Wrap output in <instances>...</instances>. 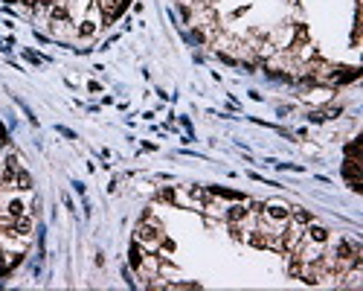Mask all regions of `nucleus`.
Listing matches in <instances>:
<instances>
[{
	"mask_svg": "<svg viewBox=\"0 0 363 291\" xmlns=\"http://www.w3.org/2000/svg\"><path fill=\"white\" fill-rule=\"evenodd\" d=\"M143 245L134 239V245H131V250H128V262H131V268H143Z\"/></svg>",
	"mask_w": 363,
	"mask_h": 291,
	"instance_id": "4",
	"label": "nucleus"
},
{
	"mask_svg": "<svg viewBox=\"0 0 363 291\" xmlns=\"http://www.w3.org/2000/svg\"><path fill=\"white\" fill-rule=\"evenodd\" d=\"M247 213H250V210H247V207H244V204H233V207H230V210H227V222H244V219H247Z\"/></svg>",
	"mask_w": 363,
	"mask_h": 291,
	"instance_id": "5",
	"label": "nucleus"
},
{
	"mask_svg": "<svg viewBox=\"0 0 363 291\" xmlns=\"http://www.w3.org/2000/svg\"><path fill=\"white\" fill-rule=\"evenodd\" d=\"M0 172H3V160H0Z\"/></svg>",
	"mask_w": 363,
	"mask_h": 291,
	"instance_id": "17",
	"label": "nucleus"
},
{
	"mask_svg": "<svg viewBox=\"0 0 363 291\" xmlns=\"http://www.w3.org/2000/svg\"><path fill=\"white\" fill-rule=\"evenodd\" d=\"M137 242H140V245H149V247H154L157 245V242H160V227H157V224H140V227H137Z\"/></svg>",
	"mask_w": 363,
	"mask_h": 291,
	"instance_id": "1",
	"label": "nucleus"
},
{
	"mask_svg": "<svg viewBox=\"0 0 363 291\" xmlns=\"http://www.w3.org/2000/svg\"><path fill=\"white\" fill-rule=\"evenodd\" d=\"M209 195H218V198H230V201H244L241 192H233V189H221V186H212Z\"/></svg>",
	"mask_w": 363,
	"mask_h": 291,
	"instance_id": "7",
	"label": "nucleus"
},
{
	"mask_svg": "<svg viewBox=\"0 0 363 291\" xmlns=\"http://www.w3.org/2000/svg\"><path fill=\"white\" fill-rule=\"evenodd\" d=\"M264 216H267L270 222H279V224L291 222V210H288L285 204H267V207H264Z\"/></svg>",
	"mask_w": 363,
	"mask_h": 291,
	"instance_id": "2",
	"label": "nucleus"
},
{
	"mask_svg": "<svg viewBox=\"0 0 363 291\" xmlns=\"http://www.w3.org/2000/svg\"><path fill=\"white\" fill-rule=\"evenodd\" d=\"M23 6H32V9H35V6H38V0H21Z\"/></svg>",
	"mask_w": 363,
	"mask_h": 291,
	"instance_id": "16",
	"label": "nucleus"
},
{
	"mask_svg": "<svg viewBox=\"0 0 363 291\" xmlns=\"http://www.w3.org/2000/svg\"><path fill=\"white\" fill-rule=\"evenodd\" d=\"M163 198H166V201H174L177 195H174V189H163Z\"/></svg>",
	"mask_w": 363,
	"mask_h": 291,
	"instance_id": "15",
	"label": "nucleus"
},
{
	"mask_svg": "<svg viewBox=\"0 0 363 291\" xmlns=\"http://www.w3.org/2000/svg\"><path fill=\"white\" fill-rule=\"evenodd\" d=\"M291 219H294L297 224H311V222H314V216H311V213H305V210H294V213H291Z\"/></svg>",
	"mask_w": 363,
	"mask_h": 291,
	"instance_id": "9",
	"label": "nucleus"
},
{
	"mask_svg": "<svg viewBox=\"0 0 363 291\" xmlns=\"http://www.w3.org/2000/svg\"><path fill=\"white\" fill-rule=\"evenodd\" d=\"M15 186L23 189V192H26V189H32V178H29V172L18 169V172H15Z\"/></svg>",
	"mask_w": 363,
	"mask_h": 291,
	"instance_id": "8",
	"label": "nucleus"
},
{
	"mask_svg": "<svg viewBox=\"0 0 363 291\" xmlns=\"http://www.w3.org/2000/svg\"><path fill=\"white\" fill-rule=\"evenodd\" d=\"M79 35H93V23H85V26H79Z\"/></svg>",
	"mask_w": 363,
	"mask_h": 291,
	"instance_id": "13",
	"label": "nucleus"
},
{
	"mask_svg": "<svg viewBox=\"0 0 363 291\" xmlns=\"http://www.w3.org/2000/svg\"><path fill=\"white\" fill-rule=\"evenodd\" d=\"M302 236H305V239H308V242H314V245H325V242H328V230H325V227H320V224H305V233H302Z\"/></svg>",
	"mask_w": 363,
	"mask_h": 291,
	"instance_id": "3",
	"label": "nucleus"
},
{
	"mask_svg": "<svg viewBox=\"0 0 363 291\" xmlns=\"http://www.w3.org/2000/svg\"><path fill=\"white\" fill-rule=\"evenodd\" d=\"M52 23H67V9L64 6H52Z\"/></svg>",
	"mask_w": 363,
	"mask_h": 291,
	"instance_id": "10",
	"label": "nucleus"
},
{
	"mask_svg": "<svg viewBox=\"0 0 363 291\" xmlns=\"http://www.w3.org/2000/svg\"><path fill=\"white\" fill-rule=\"evenodd\" d=\"M325 111H308V122H325Z\"/></svg>",
	"mask_w": 363,
	"mask_h": 291,
	"instance_id": "11",
	"label": "nucleus"
},
{
	"mask_svg": "<svg viewBox=\"0 0 363 291\" xmlns=\"http://www.w3.org/2000/svg\"><path fill=\"white\" fill-rule=\"evenodd\" d=\"M55 131H58V134H64V137H70V140H76V134H73V131H70V128H64V125H58V128H55Z\"/></svg>",
	"mask_w": 363,
	"mask_h": 291,
	"instance_id": "14",
	"label": "nucleus"
},
{
	"mask_svg": "<svg viewBox=\"0 0 363 291\" xmlns=\"http://www.w3.org/2000/svg\"><path fill=\"white\" fill-rule=\"evenodd\" d=\"M23 56H26V61H32V64H41V61H44L41 56H35V53H32V50H26V53H23Z\"/></svg>",
	"mask_w": 363,
	"mask_h": 291,
	"instance_id": "12",
	"label": "nucleus"
},
{
	"mask_svg": "<svg viewBox=\"0 0 363 291\" xmlns=\"http://www.w3.org/2000/svg\"><path fill=\"white\" fill-rule=\"evenodd\" d=\"M3 213H6V216H12V219H21V216H23V201H18V198H9V201H6V207H3Z\"/></svg>",
	"mask_w": 363,
	"mask_h": 291,
	"instance_id": "6",
	"label": "nucleus"
}]
</instances>
